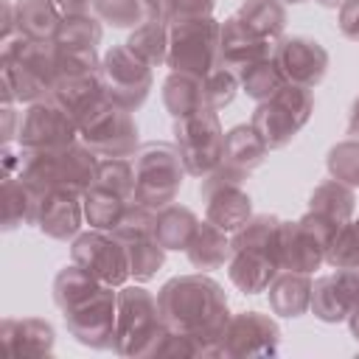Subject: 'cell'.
Listing matches in <instances>:
<instances>
[{
  "label": "cell",
  "instance_id": "30",
  "mask_svg": "<svg viewBox=\"0 0 359 359\" xmlns=\"http://www.w3.org/2000/svg\"><path fill=\"white\" fill-rule=\"evenodd\" d=\"M36 191H31L20 174H3V227L14 230L22 222L34 219V205H36Z\"/></svg>",
  "mask_w": 359,
  "mask_h": 359
},
{
  "label": "cell",
  "instance_id": "36",
  "mask_svg": "<svg viewBox=\"0 0 359 359\" xmlns=\"http://www.w3.org/2000/svg\"><path fill=\"white\" fill-rule=\"evenodd\" d=\"M283 84H286V79L278 70L275 59H261V62L250 65L247 70H241V87H244V93L252 95V98H258V101L272 98Z\"/></svg>",
  "mask_w": 359,
  "mask_h": 359
},
{
  "label": "cell",
  "instance_id": "18",
  "mask_svg": "<svg viewBox=\"0 0 359 359\" xmlns=\"http://www.w3.org/2000/svg\"><path fill=\"white\" fill-rule=\"evenodd\" d=\"M272 50H275L272 39L255 34L238 17H233L222 25V65L230 67L233 73L247 70L250 65H255L261 59H269Z\"/></svg>",
  "mask_w": 359,
  "mask_h": 359
},
{
  "label": "cell",
  "instance_id": "20",
  "mask_svg": "<svg viewBox=\"0 0 359 359\" xmlns=\"http://www.w3.org/2000/svg\"><path fill=\"white\" fill-rule=\"evenodd\" d=\"M275 342H278V328L266 317L247 311L227 323L222 351H227V353H269V351H275Z\"/></svg>",
  "mask_w": 359,
  "mask_h": 359
},
{
  "label": "cell",
  "instance_id": "49",
  "mask_svg": "<svg viewBox=\"0 0 359 359\" xmlns=\"http://www.w3.org/2000/svg\"><path fill=\"white\" fill-rule=\"evenodd\" d=\"M283 3H300V0H283Z\"/></svg>",
  "mask_w": 359,
  "mask_h": 359
},
{
  "label": "cell",
  "instance_id": "25",
  "mask_svg": "<svg viewBox=\"0 0 359 359\" xmlns=\"http://www.w3.org/2000/svg\"><path fill=\"white\" fill-rule=\"evenodd\" d=\"M269 303L283 317H297L311 306V280L306 272H283L269 283Z\"/></svg>",
  "mask_w": 359,
  "mask_h": 359
},
{
  "label": "cell",
  "instance_id": "2",
  "mask_svg": "<svg viewBox=\"0 0 359 359\" xmlns=\"http://www.w3.org/2000/svg\"><path fill=\"white\" fill-rule=\"evenodd\" d=\"M53 300L62 309L73 337L93 348L115 342L118 294L112 292V286L95 280L79 264H70L53 280Z\"/></svg>",
  "mask_w": 359,
  "mask_h": 359
},
{
  "label": "cell",
  "instance_id": "22",
  "mask_svg": "<svg viewBox=\"0 0 359 359\" xmlns=\"http://www.w3.org/2000/svg\"><path fill=\"white\" fill-rule=\"evenodd\" d=\"M266 143H264V137L252 129V123L250 126H236L233 132H227V137H224V149H222V163H219V168H224L227 174H233V177H244V174H250L255 165H261V160H264V154H266Z\"/></svg>",
  "mask_w": 359,
  "mask_h": 359
},
{
  "label": "cell",
  "instance_id": "39",
  "mask_svg": "<svg viewBox=\"0 0 359 359\" xmlns=\"http://www.w3.org/2000/svg\"><path fill=\"white\" fill-rule=\"evenodd\" d=\"M236 73L230 70V67H216V70H210V73H205L202 76V98H205V107H210V109H216V107H224L230 98H233V93H236Z\"/></svg>",
  "mask_w": 359,
  "mask_h": 359
},
{
  "label": "cell",
  "instance_id": "46",
  "mask_svg": "<svg viewBox=\"0 0 359 359\" xmlns=\"http://www.w3.org/2000/svg\"><path fill=\"white\" fill-rule=\"evenodd\" d=\"M348 132H351L353 137H359V98H356V104H353V109H351V121H348Z\"/></svg>",
  "mask_w": 359,
  "mask_h": 359
},
{
  "label": "cell",
  "instance_id": "45",
  "mask_svg": "<svg viewBox=\"0 0 359 359\" xmlns=\"http://www.w3.org/2000/svg\"><path fill=\"white\" fill-rule=\"evenodd\" d=\"M62 14H90L93 0H56Z\"/></svg>",
  "mask_w": 359,
  "mask_h": 359
},
{
  "label": "cell",
  "instance_id": "13",
  "mask_svg": "<svg viewBox=\"0 0 359 359\" xmlns=\"http://www.w3.org/2000/svg\"><path fill=\"white\" fill-rule=\"evenodd\" d=\"M101 81H104V95L107 98L118 101L126 109H135L149 95L151 73H149V65L129 45H121V48H112L104 56Z\"/></svg>",
  "mask_w": 359,
  "mask_h": 359
},
{
  "label": "cell",
  "instance_id": "37",
  "mask_svg": "<svg viewBox=\"0 0 359 359\" xmlns=\"http://www.w3.org/2000/svg\"><path fill=\"white\" fill-rule=\"evenodd\" d=\"M325 258L337 269H345V272H356L359 269V222L339 224L337 236L328 244Z\"/></svg>",
  "mask_w": 359,
  "mask_h": 359
},
{
  "label": "cell",
  "instance_id": "38",
  "mask_svg": "<svg viewBox=\"0 0 359 359\" xmlns=\"http://www.w3.org/2000/svg\"><path fill=\"white\" fill-rule=\"evenodd\" d=\"M95 182L104 185V188H109V191H115L126 202L135 199V165L129 160H123V157H107L98 165Z\"/></svg>",
  "mask_w": 359,
  "mask_h": 359
},
{
  "label": "cell",
  "instance_id": "5",
  "mask_svg": "<svg viewBox=\"0 0 359 359\" xmlns=\"http://www.w3.org/2000/svg\"><path fill=\"white\" fill-rule=\"evenodd\" d=\"M174 73L205 76L222 67V25L205 17H177L168 31V59Z\"/></svg>",
  "mask_w": 359,
  "mask_h": 359
},
{
  "label": "cell",
  "instance_id": "41",
  "mask_svg": "<svg viewBox=\"0 0 359 359\" xmlns=\"http://www.w3.org/2000/svg\"><path fill=\"white\" fill-rule=\"evenodd\" d=\"M93 11L112 25H135L143 17V0H93Z\"/></svg>",
  "mask_w": 359,
  "mask_h": 359
},
{
  "label": "cell",
  "instance_id": "12",
  "mask_svg": "<svg viewBox=\"0 0 359 359\" xmlns=\"http://www.w3.org/2000/svg\"><path fill=\"white\" fill-rule=\"evenodd\" d=\"M123 250H126V258H129V272L135 278H151L157 272V266L163 264V244L157 241L154 236V213L151 208L146 205H135V208H126L123 219L118 222V227L112 230Z\"/></svg>",
  "mask_w": 359,
  "mask_h": 359
},
{
  "label": "cell",
  "instance_id": "15",
  "mask_svg": "<svg viewBox=\"0 0 359 359\" xmlns=\"http://www.w3.org/2000/svg\"><path fill=\"white\" fill-rule=\"evenodd\" d=\"M81 216H84L81 191L67 188V185H56V188H50V191L36 196L31 224H36L45 236L65 241V238L79 233Z\"/></svg>",
  "mask_w": 359,
  "mask_h": 359
},
{
  "label": "cell",
  "instance_id": "1",
  "mask_svg": "<svg viewBox=\"0 0 359 359\" xmlns=\"http://www.w3.org/2000/svg\"><path fill=\"white\" fill-rule=\"evenodd\" d=\"M157 303H160L163 325L171 334H180L188 342H196V351H205L202 342H219V351H222L224 328L230 317H227L224 294L213 280L202 275L177 278L163 286Z\"/></svg>",
  "mask_w": 359,
  "mask_h": 359
},
{
  "label": "cell",
  "instance_id": "26",
  "mask_svg": "<svg viewBox=\"0 0 359 359\" xmlns=\"http://www.w3.org/2000/svg\"><path fill=\"white\" fill-rule=\"evenodd\" d=\"M185 250H188V258L196 269H216L230 258L233 244L227 241L224 230L208 219L196 227V233H194V238Z\"/></svg>",
  "mask_w": 359,
  "mask_h": 359
},
{
  "label": "cell",
  "instance_id": "40",
  "mask_svg": "<svg viewBox=\"0 0 359 359\" xmlns=\"http://www.w3.org/2000/svg\"><path fill=\"white\" fill-rule=\"evenodd\" d=\"M328 168L334 180L345 185H359V140H345L328 154Z\"/></svg>",
  "mask_w": 359,
  "mask_h": 359
},
{
  "label": "cell",
  "instance_id": "47",
  "mask_svg": "<svg viewBox=\"0 0 359 359\" xmlns=\"http://www.w3.org/2000/svg\"><path fill=\"white\" fill-rule=\"evenodd\" d=\"M351 325H353V334H356V339H359V303H356L353 311H351Z\"/></svg>",
  "mask_w": 359,
  "mask_h": 359
},
{
  "label": "cell",
  "instance_id": "44",
  "mask_svg": "<svg viewBox=\"0 0 359 359\" xmlns=\"http://www.w3.org/2000/svg\"><path fill=\"white\" fill-rule=\"evenodd\" d=\"M0 115H3V129H0V132H3V143L8 146V143L17 137V132H14V121H17L14 104H3V112H0Z\"/></svg>",
  "mask_w": 359,
  "mask_h": 359
},
{
  "label": "cell",
  "instance_id": "9",
  "mask_svg": "<svg viewBox=\"0 0 359 359\" xmlns=\"http://www.w3.org/2000/svg\"><path fill=\"white\" fill-rule=\"evenodd\" d=\"M311 107H314V101H311L309 87L283 84L272 98L261 101V107L252 115V129L264 137V143L269 149H280L309 121Z\"/></svg>",
  "mask_w": 359,
  "mask_h": 359
},
{
  "label": "cell",
  "instance_id": "31",
  "mask_svg": "<svg viewBox=\"0 0 359 359\" xmlns=\"http://www.w3.org/2000/svg\"><path fill=\"white\" fill-rule=\"evenodd\" d=\"M311 213H320L337 224H345L353 213L351 185H345L339 180H328V182L317 185V191L311 194Z\"/></svg>",
  "mask_w": 359,
  "mask_h": 359
},
{
  "label": "cell",
  "instance_id": "21",
  "mask_svg": "<svg viewBox=\"0 0 359 359\" xmlns=\"http://www.w3.org/2000/svg\"><path fill=\"white\" fill-rule=\"evenodd\" d=\"M50 98L65 107L76 121L95 104L104 98V81L101 76L93 73H67V76H56L53 87H50Z\"/></svg>",
  "mask_w": 359,
  "mask_h": 359
},
{
  "label": "cell",
  "instance_id": "33",
  "mask_svg": "<svg viewBox=\"0 0 359 359\" xmlns=\"http://www.w3.org/2000/svg\"><path fill=\"white\" fill-rule=\"evenodd\" d=\"M236 17L247 28H252L255 34H261L272 42L283 31V22H286V11H283L280 0H247Z\"/></svg>",
  "mask_w": 359,
  "mask_h": 359
},
{
  "label": "cell",
  "instance_id": "17",
  "mask_svg": "<svg viewBox=\"0 0 359 359\" xmlns=\"http://www.w3.org/2000/svg\"><path fill=\"white\" fill-rule=\"evenodd\" d=\"M272 59L283 73L286 84H300L309 90L325 76V67H328V53L320 48V42L306 36L280 39L272 50Z\"/></svg>",
  "mask_w": 359,
  "mask_h": 359
},
{
  "label": "cell",
  "instance_id": "6",
  "mask_svg": "<svg viewBox=\"0 0 359 359\" xmlns=\"http://www.w3.org/2000/svg\"><path fill=\"white\" fill-rule=\"evenodd\" d=\"M163 314L157 297L146 289H123L118 294L115 311V348L121 353H151L160 351V337H165Z\"/></svg>",
  "mask_w": 359,
  "mask_h": 359
},
{
  "label": "cell",
  "instance_id": "32",
  "mask_svg": "<svg viewBox=\"0 0 359 359\" xmlns=\"http://www.w3.org/2000/svg\"><path fill=\"white\" fill-rule=\"evenodd\" d=\"M163 98H165V107L171 109L174 118H182V115H188V112L205 107V98H202V76H194V73H174V76L165 81Z\"/></svg>",
  "mask_w": 359,
  "mask_h": 359
},
{
  "label": "cell",
  "instance_id": "16",
  "mask_svg": "<svg viewBox=\"0 0 359 359\" xmlns=\"http://www.w3.org/2000/svg\"><path fill=\"white\" fill-rule=\"evenodd\" d=\"M241 180L227 174L224 168H213L205 174V202H208V219L219 224L222 230H238L250 219V196L238 185Z\"/></svg>",
  "mask_w": 359,
  "mask_h": 359
},
{
  "label": "cell",
  "instance_id": "19",
  "mask_svg": "<svg viewBox=\"0 0 359 359\" xmlns=\"http://www.w3.org/2000/svg\"><path fill=\"white\" fill-rule=\"evenodd\" d=\"M359 303V278L356 272L339 269L337 275L320 278L311 286V309L323 320H342Z\"/></svg>",
  "mask_w": 359,
  "mask_h": 359
},
{
  "label": "cell",
  "instance_id": "48",
  "mask_svg": "<svg viewBox=\"0 0 359 359\" xmlns=\"http://www.w3.org/2000/svg\"><path fill=\"white\" fill-rule=\"evenodd\" d=\"M317 3H323V6H342L345 0H317Z\"/></svg>",
  "mask_w": 359,
  "mask_h": 359
},
{
  "label": "cell",
  "instance_id": "7",
  "mask_svg": "<svg viewBox=\"0 0 359 359\" xmlns=\"http://www.w3.org/2000/svg\"><path fill=\"white\" fill-rule=\"evenodd\" d=\"M135 199L151 210L171 205L188 171L177 146L149 143L135 154Z\"/></svg>",
  "mask_w": 359,
  "mask_h": 359
},
{
  "label": "cell",
  "instance_id": "23",
  "mask_svg": "<svg viewBox=\"0 0 359 359\" xmlns=\"http://www.w3.org/2000/svg\"><path fill=\"white\" fill-rule=\"evenodd\" d=\"M3 348L11 356L45 353L53 345V331L42 320H3Z\"/></svg>",
  "mask_w": 359,
  "mask_h": 359
},
{
  "label": "cell",
  "instance_id": "11",
  "mask_svg": "<svg viewBox=\"0 0 359 359\" xmlns=\"http://www.w3.org/2000/svg\"><path fill=\"white\" fill-rule=\"evenodd\" d=\"M76 135H79V121L65 107H59L50 95L42 101H34L17 126L20 149H56L59 151L76 143Z\"/></svg>",
  "mask_w": 359,
  "mask_h": 359
},
{
  "label": "cell",
  "instance_id": "34",
  "mask_svg": "<svg viewBox=\"0 0 359 359\" xmlns=\"http://www.w3.org/2000/svg\"><path fill=\"white\" fill-rule=\"evenodd\" d=\"M126 45L151 67V65L168 59V28H165V22L146 20L143 25L135 28V34L129 36Z\"/></svg>",
  "mask_w": 359,
  "mask_h": 359
},
{
  "label": "cell",
  "instance_id": "43",
  "mask_svg": "<svg viewBox=\"0 0 359 359\" xmlns=\"http://www.w3.org/2000/svg\"><path fill=\"white\" fill-rule=\"evenodd\" d=\"M339 28L345 36L359 39V0H345L339 11Z\"/></svg>",
  "mask_w": 359,
  "mask_h": 359
},
{
  "label": "cell",
  "instance_id": "8",
  "mask_svg": "<svg viewBox=\"0 0 359 359\" xmlns=\"http://www.w3.org/2000/svg\"><path fill=\"white\" fill-rule=\"evenodd\" d=\"M79 135L84 146L104 157H126L137 149V126L129 109L107 95L79 118Z\"/></svg>",
  "mask_w": 359,
  "mask_h": 359
},
{
  "label": "cell",
  "instance_id": "3",
  "mask_svg": "<svg viewBox=\"0 0 359 359\" xmlns=\"http://www.w3.org/2000/svg\"><path fill=\"white\" fill-rule=\"evenodd\" d=\"M0 76H3V104L14 101H42L59 76L53 39H31L14 34L3 39L0 48Z\"/></svg>",
  "mask_w": 359,
  "mask_h": 359
},
{
  "label": "cell",
  "instance_id": "14",
  "mask_svg": "<svg viewBox=\"0 0 359 359\" xmlns=\"http://www.w3.org/2000/svg\"><path fill=\"white\" fill-rule=\"evenodd\" d=\"M73 264H79L84 272H90L95 280L107 286H121L132 275L121 238L115 233L109 236L107 230L95 227L73 241Z\"/></svg>",
  "mask_w": 359,
  "mask_h": 359
},
{
  "label": "cell",
  "instance_id": "29",
  "mask_svg": "<svg viewBox=\"0 0 359 359\" xmlns=\"http://www.w3.org/2000/svg\"><path fill=\"white\" fill-rule=\"evenodd\" d=\"M98 160H95V151L90 146H76L70 143L67 149L59 151V185H67V188H76V191H87L95 177H98Z\"/></svg>",
  "mask_w": 359,
  "mask_h": 359
},
{
  "label": "cell",
  "instance_id": "27",
  "mask_svg": "<svg viewBox=\"0 0 359 359\" xmlns=\"http://www.w3.org/2000/svg\"><path fill=\"white\" fill-rule=\"evenodd\" d=\"M81 202H84V219L90 222V227L95 230H115L118 222L123 219L126 213V199L118 196L115 191L93 182L84 194H81Z\"/></svg>",
  "mask_w": 359,
  "mask_h": 359
},
{
  "label": "cell",
  "instance_id": "10",
  "mask_svg": "<svg viewBox=\"0 0 359 359\" xmlns=\"http://www.w3.org/2000/svg\"><path fill=\"white\" fill-rule=\"evenodd\" d=\"M177 151L188 168V174L205 177L222 163L224 135L219 126V118L210 107H199L182 118H177Z\"/></svg>",
  "mask_w": 359,
  "mask_h": 359
},
{
  "label": "cell",
  "instance_id": "42",
  "mask_svg": "<svg viewBox=\"0 0 359 359\" xmlns=\"http://www.w3.org/2000/svg\"><path fill=\"white\" fill-rule=\"evenodd\" d=\"M143 14L146 20H157V22L177 20V0H143Z\"/></svg>",
  "mask_w": 359,
  "mask_h": 359
},
{
  "label": "cell",
  "instance_id": "28",
  "mask_svg": "<svg viewBox=\"0 0 359 359\" xmlns=\"http://www.w3.org/2000/svg\"><path fill=\"white\" fill-rule=\"evenodd\" d=\"M199 222L188 208L180 205H165L154 213V236L165 250H180L188 247Z\"/></svg>",
  "mask_w": 359,
  "mask_h": 359
},
{
  "label": "cell",
  "instance_id": "24",
  "mask_svg": "<svg viewBox=\"0 0 359 359\" xmlns=\"http://www.w3.org/2000/svg\"><path fill=\"white\" fill-rule=\"evenodd\" d=\"M17 31L31 39H53L62 22V8L56 0H17Z\"/></svg>",
  "mask_w": 359,
  "mask_h": 359
},
{
  "label": "cell",
  "instance_id": "35",
  "mask_svg": "<svg viewBox=\"0 0 359 359\" xmlns=\"http://www.w3.org/2000/svg\"><path fill=\"white\" fill-rule=\"evenodd\" d=\"M101 39V25L90 14H65L56 28V48H95Z\"/></svg>",
  "mask_w": 359,
  "mask_h": 359
},
{
  "label": "cell",
  "instance_id": "4",
  "mask_svg": "<svg viewBox=\"0 0 359 359\" xmlns=\"http://www.w3.org/2000/svg\"><path fill=\"white\" fill-rule=\"evenodd\" d=\"M280 266V224L272 216L247 219L238 227L230 258V278L244 292H261Z\"/></svg>",
  "mask_w": 359,
  "mask_h": 359
}]
</instances>
